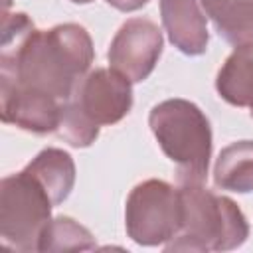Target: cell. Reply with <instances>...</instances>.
<instances>
[{
    "mask_svg": "<svg viewBox=\"0 0 253 253\" xmlns=\"http://www.w3.org/2000/svg\"><path fill=\"white\" fill-rule=\"evenodd\" d=\"M111 6L123 10V12H130V10H136L140 6H144L148 0H107Z\"/></svg>",
    "mask_w": 253,
    "mask_h": 253,
    "instance_id": "4fadbf2b",
    "label": "cell"
},
{
    "mask_svg": "<svg viewBox=\"0 0 253 253\" xmlns=\"http://www.w3.org/2000/svg\"><path fill=\"white\" fill-rule=\"evenodd\" d=\"M182 227V198L170 184H138L126 202V231L140 245H158Z\"/></svg>",
    "mask_w": 253,
    "mask_h": 253,
    "instance_id": "277c9868",
    "label": "cell"
},
{
    "mask_svg": "<svg viewBox=\"0 0 253 253\" xmlns=\"http://www.w3.org/2000/svg\"><path fill=\"white\" fill-rule=\"evenodd\" d=\"M71 2H75V4H89V2H93V0H71Z\"/></svg>",
    "mask_w": 253,
    "mask_h": 253,
    "instance_id": "5bb4252c",
    "label": "cell"
},
{
    "mask_svg": "<svg viewBox=\"0 0 253 253\" xmlns=\"http://www.w3.org/2000/svg\"><path fill=\"white\" fill-rule=\"evenodd\" d=\"M180 241L166 249H233L247 237V221L241 210L227 198H219L202 184H182Z\"/></svg>",
    "mask_w": 253,
    "mask_h": 253,
    "instance_id": "3957f363",
    "label": "cell"
},
{
    "mask_svg": "<svg viewBox=\"0 0 253 253\" xmlns=\"http://www.w3.org/2000/svg\"><path fill=\"white\" fill-rule=\"evenodd\" d=\"M148 121L160 148L176 162L180 184H202L211 152V130L204 113L194 103L170 99L156 105Z\"/></svg>",
    "mask_w": 253,
    "mask_h": 253,
    "instance_id": "7a4b0ae2",
    "label": "cell"
},
{
    "mask_svg": "<svg viewBox=\"0 0 253 253\" xmlns=\"http://www.w3.org/2000/svg\"><path fill=\"white\" fill-rule=\"evenodd\" d=\"M26 170L32 172L42 182V186L47 190L53 206L63 202L73 188L75 168H73L71 156L63 150H57V148L43 150L42 154H38V158Z\"/></svg>",
    "mask_w": 253,
    "mask_h": 253,
    "instance_id": "8fae6325",
    "label": "cell"
},
{
    "mask_svg": "<svg viewBox=\"0 0 253 253\" xmlns=\"http://www.w3.org/2000/svg\"><path fill=\"white\" fill-rule=\"evenodd\" d=\"M217 34L229 43L253 40V0H200Z\"/></svg>",
    "mask_w": 253,
    "mask_h": 253,
    "instance_id": "9c48e42d",
    "label": "cell"
},
{
    "mask_svg": "<svg viewBox=\"0 0 253 253\" xmlns=\"http://www.w3.org/2000/svg\"><path fill=\"white\" fill-rule=\"evenodd\" d=\"M51 237V239H57V237H65V241L61 239L55 249H93L95 243H93V235L79 223H75L71 217H57L53 223H47L42 237Z\"/></svg>",
    "mask_w": 253,
    "mask_h": 253,
    "instance_id": "7c38bea8",
    "label": "cell"
},
{
    "mask_svg": "<svg viewBox=\"0 0 253 253\" xmlns=\"http://www.w3.org/2000/svg\"><path fill=\"white\" fill-rule=\"evenodd\" d=\"M162 53V34L156 24L132 18L121 26L111 47L109 63L128 81H144Z\"/></svg>",
    "mask_w": 253,
    "mask_h": 253,
    "instance_id": "5b68a950",
    "label": "cell"
},
{
    "mask_svg": "<svg viewBox=\"0 0 253 253\" xmlns=\"http://www.w3.org/2000/svg\"><path fill=\"white\" fill-rule=\"evenodd\" d=\"M219 95L237 107L253 103V42L237 45L217 73Z\"/></svg>",
    "mask_w": 253,
    "mask_h": 253,
    "instance_id": "ba28073f",
    "label": "cell"
},
{
    "mask_svg": "<svg viewBox=\"0 0 253 253\" xmlns=\"http://www.w3.org/2000/svg\"><path fill=\"white\" fill-rule=\"evenodd\" d=\"M162 22L170 42L188 55H200L208 45L206 16L198 0H160Z\"/></svg>",
    "mask_w": 253,
    "mask_h": 253,
    "instance_id": "52a82bcc",
    "label": "cell"
},
{
    "mask_svg": "<svg viewBox=\"0 0 253 253\" xmlns=\"http://www.w3.org/2000/svg\"><path fill=\"white\" fill-rule=\"evenodd\" d=\"M213 180L221 190L253 192V140H239L225 146L217 156Z\"/></svg>",
    "mask_w": 253,
    "mask_h": 253,
    "instance_id": "30bf717a",
    "label": "cell"
},
{
    "mask_svg": "<svg viewBox=\"0 0 253 253\" xmlns=\"http://www.w3.org/2000/svg\"><path fill=\"white\" fill-rule=\"evenodd\" d=\"M69 101L95 125H111L130 109V83L115 69H97L77 83Z\"/></svg>",
    "mask_w": 253,
    "mask_h": 253,
    "instance_id": "8992f818",
    "label": "cell"
},
{
    "mask_svg": "<svg viewBox=\"0 0 253 253\" xmlns=\"http://www.w3.org/2000/svg\"><path fill=\"white\" fill-rule=\"evenodd\" d=\"M91 61L89 34L81 26L65 24L45 34H30L16 53V73L22 87L67 101Z\"/></svg>",
    "mask_w": 253,
    "mask_h": 253,
    "instance_id": "6da1fadb",
    "label": "cell"
}]
</instances>
